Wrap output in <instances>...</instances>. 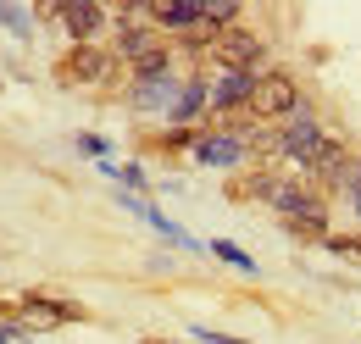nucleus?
Segmentation results:
<instances>
[{
  "instance_id": "nucleus-1",
  "label": "nucleus",
  "mask_w": 361,
  "mask_h": 344,
  "mask_svg": "<svg viewBox=\"0 0 361 344\" xmlns=\"http://www.w3.org/2000/svg\"><path fill=\"white\" fill-rule=\"evenodd\" d=\"M267 206L283 216V228H289L295 239H312V245L328 239V195H322L317 183H306V178H278Z\"/></svg>"
},
{
  "instance_id": "nucleus-2",
  "label": "nucleus",
  "mask_w": 361,
  "mask_h": 344,
  "mask_svg": "<svg viewBox=\"0 0 361 344\" xmlns=\"http://www.w3.org/2000/svg\"><path fill=\"white\" fill-rule=\"evenodd\" d=\"M123 78V61L111 44H67L56 56V84L61 89H111Z\"/></svg>"
},
{
  "instance_id": "nucleus-3",
  "label": "nucleus",
  "mask_w": 361,
  "mask_h": 344,
  "mask_svg": "<svg viewBox=\"0 0 361 344\" xmlns=\"http://www.w3.org/2000/svg\"><path fill=\"white\" fill-rule=\"evenodd\" d=\"M300 106H306V94H300V78H295V73H283V67H267V73L256 78V94H250V111H245V117L283 128V123H289Z\"/></svg>"
},
{
  "instance_id": "nucleus-4",
  "label": "nucleus",
  "mask_w": 361,
  "mask_h": 344,
  "mask_svg": "<svg viewBox=\"0 0 361 344\" xmlns=\"http://www.w3.org/2000/svg\"><path fill=\"white\" fill-rule=\"evenodd\" d=\"M34 17L50 23V28H67L73 44H100L106 34H117V28H111V11L94 6V0H56V6H39Z\"/></svg>"
},
{
  "instance_id": "nucleus-5",
  "label": "nucleus",
  "mask_w": 361,
  "mask_h": 344,
  "mask_svg": "<svg viewBox=\"0 0 361 344\" xmlns=\"http://www.w3.org/2000/svg\"><path fill=\"white\" fill-rule=\"evenodd\" d=\"M212 61H217L223 73H267V67H262V61H267V39L250 34L245 23H239V28H223L217 44H212Z\"/></svg>"
},
{
  "instance_id": "nucleus-6",
  "label": "nucleus",
  "mask_w": 361,
  "mask_h": 344,
  "mask_svg": "<svg viewBox=\"0 0 361 344\" xmlns=\"http://www.w3.org/2000/svg\"><path fill=\"white\" fill-rule=\"evenodd\" d=\"M17 322H23V328H56V322H90V311H84L78 300L28 289V295H17Z\"/></svg>"
},
{
  "instance_id": "nucleus-7",
  "label": "nucleus",
  "mask_w": 361,
  "mask_h": 344,
  "mask_svg": "<svg viewBox=\"0 0 361 344\" xmlns=\"http://www.w3.org/2000/svg\"><path fill=\"white\" fill-rule=\"evenodd\" d=\"M195 161H200V167H228V172L256 167V161H250V145H245L239 128H206V139L195 145Z\"/></svg>"
},
{
  "instance_id": "nucleus-8",
  "label": "nucleus",
  "mask_w": 361,
  "mask_h": 344,
  "mask_svg": "<svg viewBox=\"0 0 361 344\" xmlns=\"http://www.w3.org/2000/svg\"><path fill=\"white\" fill-rule=\"evenodd\" d=\"M206 111H212V78H183L167 123H173V128H206V123H200Z\"/></svg>"
},
{
  "instance_id": "nucleus-9",
  "label": "nucleus",
  "mask_w": 361,
  "mask_h": 344,
  "mask_svg": "<svg viewBox=\"0 0 361 344\" xmlns=\"http://www.w3.org/2000/svg\"><path fill=\"white\" fill-rule=\"evenodd\" d=\"M278 133H283V161H300L306 150H317V145L328 139V128L317 123L312 106H300V111H295V117H289V123H283Z\"/></svg>"
},
{
  "instance_id": "nucleus-10",
  "label": "nucleus",
  "mask_w": 361,
  "mask_h": 344,
  "mask_svg": "<svg viewBox=\"0 0 361 344\" xmlns=\"http://www.w3.org/2000/svg\"><path fill=\"white\" fill-rule=\"evenodd\" d=\"M178 89H183L178 73H167V78H128V106L134 111H173Z\"/></svg>"
},
{
  "instance_id": "nucleus-11",
  "label": "nucleus",
  "mask_w": 361,
  "mask_h": 344,
  "mask_svg": "<svg viewBox=\"0 0 361 344\" xmlns=\"http://www.w3.org/2000/svg\"><path fill=\"white\" fill-rule=\"evenodd\" d=\"M272 189H278V167H245L223 183L228 200H262V206L272 200Z\"/></svg>"
},
{
  "instance_id": "nucleus-12",
  "label": "nucleus",
  "mask_w": 361,
  "mask_h": 344,
  "mask_svg": "<svg viewBox=\"0 0 361 344\" xmlns=\"http://www.w3.org/2000/svg\"><path fill=\"white\" fill-rule=\"evenodd\" d=\"M195 23H200V0H178V6H150V28H156V34L167 28L173 39H183V34L195 28Z\"/></svg>"
},
{
  "instance_id": "nucleus-13",
  "label": "nucleus",
  "mask_w": 361,
  "mask_h": 344,
  "mask_svg": "<svg viewBox=\"0 0 361 344\" xmlns=\"http://www.w3.org/2000/svg\"><path fill=\"white\" fill-rule=\"evenodd\" d=\"M200 139H206V128H167V133H156V150H173V156L189 150V156H195Z\"/></svg>"
},
{
  "instance_id": "nucleus-14",
  "label": "nucleus",
  "mask_w": 361,
  "mask_h": 344,
  "mask_svg": "<svg viewBox=\"0 0 361 344\" xmlns=\"http://www.w3.org/2000/svg\"><path fill=\"white\" fill-rule=\"evenodd\" d=\"M212 256H217V261H228L233 272H256V256H245V250H239L233 239H212Z\"/></svg>"
},
{
  "instance_id": "nucleus-15",
  "label": "nucleus",
  "mask_w": 361,
  "mask_h": 344,
  "mask_svg": "<svg viewBox=\"0 0 361 344\" xmlns=\"http://www.w3.org/2000/svg\"><path fill=\"white\" fill-rule=\"evenodd\" d=\"M322 250H334V256H345V261H361V233H328Z\"/></svg>"
},
{
  "instance_id": "nucleus-16",
  "label": "nucleus",
  "mask_w": 361,
  "mask_h": 344,
  "mask_svg": "<svg viewBox=\"0 0 361 344\" xmlns=\"http://www.w3.org/2000/svg\"><path fill=\"white\" fill-rule=\"evenodd\" d=\"M117 178H123L128 189H150V178H145V167H139V161H128V167H117Z\"/></svg>"
},
{
  "instance_id": "nucleus-17",
  "label": "nucleus",
  "mask_w": 361,
  "mask_h": 344,
  "mask_svg": "<svg viewBox=\"0 0 361 344\" xmlns=\"http://www.w3.org/2000/svg\"><path fill=\"white\" fill-rule=\"evenodd\" d=\"M78 150H84V156H100V161H106V150H111V145H106L100 133H78Z\"/></svg>"
},
{
  "instance_id": "nucleus-18",
  "label": "nucleus",
  "mask_w": 361,
  "mask_h": 344,
  "mask_svg": "<svg viewBox=\"0 0 361 344\" xmlns=\"http://www.w3.org/2000/svg\"><path fill=\"white\" fill-rule=\"evenodd\" d=\"M0 23H6V28H28L34 17H28V11H17V6H0Z\"/></svg>"
},
{
  "instance_id": "nucleus-19",
  "label": "nucleus",
  "mask_w": 361,
  "mask_h": 344,
  "mask_svg": "<svg viewBox=\"0 0 361 344\" xmlns=\"http://www.w3.org/2000/svg\"><path fill=\"white\" fill-rule=\"evenodd\" d=\"M200 344H250V339H233V333H212V328H195Z\"/></svg>"
},
{
  "instance_id": "nucleus-20",
  "label": "nucleus",
  "mask_w": 361,
  "mask_h": 344,
  "mask_svg": "<svg viewBox=\"0 0 361 344\" xmlns=\"http://www.w3.org/2000/svg\"><path fill=\"white\" fill-rule=\"evenodd\" d=\"M0 344H28V328H17V322H0Z\"/></svg>"
},
{
  "instance_id": "nucleus-21",
  "label": "nucleus",
  "mask_w": 361,
  "mask_h": 344,
  "mask_svg": "<svg viewBox=\"0 0 361 344\" xmlns=\"http://www.w3.org/2000/svg\"><path fill=\"white\" fill-rule=\"evenodd\" d=\"M350 206H356V216H361V183H356V195H350Z\"/></svg>"
},
{
  "instance_id": "nucleus-22",
  "label": "nucleus",
  "mask_w": 361,
  "mask_h": 344,
  "mask_svg": "<svg viewBox=\"0 0 361 344\" xmlns=\"http://www.w3.org/2000/svg\"><path fill=\"white\" fill-rule=\"evenodd\" d=\"M145 344H173V339H145Z\"/></svg>"
}]
</instances>
